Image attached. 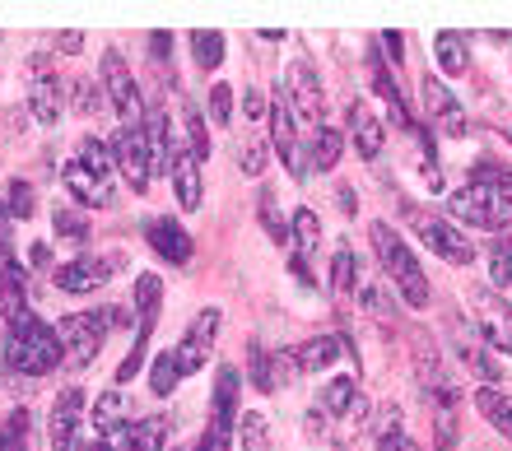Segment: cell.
<instances>
[{"label": "cell", "mask_w": 512, "mask_h": 451, "mask_svg": "<svg viewBox=\"0 0 512 451\" xmlns=\"http://www.w3.org/2000/svg\"><path fill=\"white\" fill-rule=\"evenodd\" d=\"M452 219L471 228H508L512 224V177L503 173H480L461 186L457 196H447Z\"/></svg>", "instance_id": "obj_1"}, {"label": "cell", "mask_w": 512, "mask_h": 451, "mask_svg": "<svg viewBox=\"0 0 512 451\" xmlns=\"http://www.w3.org/2000/svg\"><path fill=\"white\" fill-rule=\"evenodd\" d=\"M61 363V335L38 321L33 312L19 321H10V335H5V368L14 377H47V372Z\"/></svg>", "instance_id": "obj_2"}, {"label": "cell", "mask_w": 512, "mask_h": 451, "mask_svg": "<svg viewBox=\"0 0 512 451\" xmlns=\"http://www.w3.org/2000/svg\"><path fill=\"white\" fill-rule=\"evenodd\" d=\"M368 238H373V252H378L387 279L396 284V293H401L410 307H429V279H424V270H419L415 252L405 247L401 233H396L391 224H373L368 228Z\"/></svg>", "instance_id": "obj_3"}, {"label": "cell", "mask_w": 512, "mask_h": 451, "mask_svg": "<svg viewBox=\"0 0 512 451\" xmlns=\"http://www.w3.org/2000/svg\"><path fill=\"white\" fill-rule=\"evenodd\" d=\"M108 326H112L108 307H94V312H70V317H61V326H56V335H61V363H66L70 372L89 368V363L103 354Z\"/></svg>", "instance_id": "obj_4"}, {"label": "cell", "mask_w": 512, "mask_h": 451, "mask_svg": "<svg viewBox=\"0 0 512 451\" xmlns=\"http://www.w3.org/2000/svg\"><path fill=\"white\" fill-rule=\"evenodd\" d=\"M112 159L122 168L126 186H131L135 196H145L149 182H154V149H149V135L140 126H122L117 140H112Z\"/></svg>", "instance_id": "obj_5"}, {"label": "cell", "mask_w": 512, "mask_h": 451, "mask_svg": "<svg viewBox=\"0 0 512 451\" xmlns=\"http://www.w3.org/2000/svg\"><path fill=\"white\" fill-rule=\"evenodd\" d=\"M405 219H410V228L424 238V247H429V252H438L443 261H452V266H471V261H475L471 238H466V233H457L447 219H433V214H424V210H405Z\"/></svg>", "instance_id": "obj_6"}, {"label": "cell", "mask_w": 512, "mask_h": 451, "mask_svg": "<svg viewBox=\"0 0 512 451\" xmlns=\"http://www.w3.org/2000/svg\"><path fill=\"white\" fill-rule=\"evenodd\" d=\"M233 424H238V372H233V368H219L215 405H210V428H205L201 447L205 451H229Z\"/></svg>", "instance_id": "obj_7"}, {"label": "cell", "mask_w": 512, "mask_h": 451, "mask_svg": "<svg viewBox=\"0 0 512 451\" xmlns=\"http://www.w3.org/2000/svg\"><path fill=\"white\" fill-rule=\"evenodd\" d=\"M219 326H224V312H219V307H205V312H196V321H191L187 335H182V345L173 349L177 372H182V377H191V372L205 368V359H210V345H215Z\"/></svg>", "instance_id": "obj_8"}, {"label": "cell", "mask_w": 512, "mask_h": 451, "mask_svg": "<svg viewBox=\"0 0 512 451\" xmlns=\"http://www.w3.org/2000/svg\"><path fill=\"white\" fill-rule=\"evenodd\" d=\"M103 93L112 98V107H117V117H122L126 126H140L145 103H140V89H135V75H131V66H126L122 52L103 56Z\"/></svg>", "instance_id": "obj_9"}, {"label": "cell", "mask_w": 512, "mask_h": 451, "mask_svg": "<svg viewBox=\"0 0 512 451\" xmlns=\"http://www.w3.org/2000/svg\"><path fill=\"white\" fill-rule=\"evenodd\" d=\"M28 112L38 126H56L61 112H66V84L52 75V61L38 56L33 61V84H28Z\"/></svg>", "instance_id": "obj_10"}, {"label": "cell", "mask_w": 512, "mask_h": 451, "mask_svg": "<svg viewBox=\"0 0 512 451\" xmlns=\"http://www.w3.org/2000/svg\"><path fill=\"white\" fill-rule=\"evenodd\" d=\"M266 131H270V145L280 149V159L289 163V173L303 177V159H298V121H294V103H289V93H275L270 98V117H266Z\"/></svg>", "instance_id": "obj_11"}, {"label": "cell", "mask_w": 512, "mask_h": 451, "mask_svg": "<svg viewBox=\"0 0 512 451\" xmlns=\"http://www.w3.org/2000/svg\"><path fill=\"white\" fill-rule=\"evenodd\" d=\"M80 424H84V391L80 386H70V391H61L56 405H52V424H47L52 451H84Z\"/></svg>", "instance_id": "obj_12"}, {"label": "cell", "mask_w": 512, "mask_h": 451, "mask_svg": "<svg viewBox=\"0 0 512 451\" xmlns=\"http://www.w3.org/2000/svg\"><path fill=\"white\" fill-rule=\"evenodd\" d=\"M471 312L475 321H480V331H485V340L494 349H503V354H512V307L503 303L494 289H471Z\"/></svg>", "instance_id": "obj_13"}, {"label": "cell", "mask_w": 512, "mask_h": 451, "mask_svg": "<svg viewBox=\"0 0 512 451\" xmlns=\"http://www.w3.org/2000/svg\"><path fill=\"white\" fill-rule=\"evenodd\" d=\"M108 275H112V261H103V256H75L66 266H56L52 284L61 293H94L108 284Z\"/></svg>", "instance_id": "obj_14"}, {"label": "cell", "mask_w": 512, "mask_h": 451, "mask_svg": "<svg viewBox=\"0 0 512 451\" xmlns=\"http://www.w3.org/2000/svg\"><path fill=\"white\" fill-rule=\"evenodd\" d=\"M284 93H289V103L303 112V121H317V131H322V80H317V70L308 66V61H294L289 66V84H284Z\"/></svg>", "instance_id": "obj_15"}, {"label": "cell", "mask_w": 512, "mask_h": 451, "mask_svg": "<svg viewBox=\"0 0 512 451\" xmlns=\"http://www.w3.org/2000/svg\"><path fill=\"white\" fill-rule=\"evenodd\" d=\"M424 103H429V117H433V126L443 135H452V140H461V135L471 131V121H466V112H461V103L447 93V84L443 80H424Z\"/></svg>", "instance_id": "obj_16"}, {"label": "cell", "mask_w": 512, "mask_h": 451, "mask_svg": "<svg viewBox=\"0 0 512 451\" xmlns=\"http://www.w3.org/2000/svg\"><path fill=\"white\" fill-rule=\"evenodd\" d=\"M61 182H66V191L80 200V205H98V210H108L112 205V177L89 173L80 159H70L66 168H61Z\"/></svg>", "instance_id": "obj_17"}, {"label": "cell", "mask_w": 512, "mask_h": 451, "mask_svg": "<svg viewBox=\"0 0 512 451\" xmlns=\"http://www.w3.org/2000/svg\"><path fill=\"white\" fill-rule=\"evenodd\" d=\"M145 238H149V247H154L163 261H173V266H187V261H191L187 228L173 224V219H149V224H145Z\"/></svg>", "instance_id": "obj_18"}, {"label": "cell", "mask_w": 512, "mask_h": 451, "mask_svg": "<svg viewBox=\"0 0 512 451\" xmlns=\"http://www.w3.org/2000/svg\"><path fill=\"white\" fill-rule=\"evenodd\" d=\"M173 196L182 210H201V196H205L201 191V159L182 145H177V154H173Z\"/></svg>", "instance_id": "obj_19"}, {"label": "cell", "mask_w": 512, "mask_h": 451, "mask_svg": "<svg viewBox=\"0 0 512 451\" xmlns=\"http://www.w3.org/2000/svg\"><path fill=\"white\" fill-rule=\"evenodd\" d=\"M350 354V345L340 340V335H322V340H308V345H298V372H322L331 368L336 359H345Z\"/></svg>", "instance_id": "obj_20"}, {"label": "cell", "mask_w": 512, "mask_h": 451, "mask_svg": "<svg viewBox=\"0 0 512 451\" xmlns=\"http://www.w3.org/2000/svg\"><path fill=\"white\" fill-rule=\"evenodd\" d=\"M350 135H354L359 159H378V154H382V121L373 117L368 107H354V112H350Z\"/></svg>", "instance_id": "obj_21"}, {"label": "cell", "mask_w": 512, "mask_h": 451, "mask_svg": "<svg viewBox=\"0 0 512 451\" xmlns=\"http://www.w3.org/2000/svg\"><path fill=\"white\" fill-rule=\"evenodd\" d=\"M354 405H359V386H354V377H331V382L322 386V400H317V410H322L326 419H340V414H350Z\"/></svg>", "instance_id": "obj_22"}, {"label": "cell", "mask_w": 512, "mask_h": 451, "mask_svg": "<svg viewBox=\"0 0 512 451\" xmlns=\"http://www.w3.org/2000/svg\"><path fill=\"white\" fill-rule=\"evenodd\" d=\"M168 438H173V419L168 414H145L131 428V451H163Z\"/></svg>", "instance_id": "obj_23"}, {"label": "cell", "mask_w": 512, "mask_h": 451, "mask_svg": "<svg viewBox=\"0 0 512 451\" xmlns=\"http://www.w3.org/2000/svg\"><path fill=\"white\" fill-rule=\"evenodd\" d=\"M475 410L489 419V428L494 433H503V438L512 442V396H503V391H475Z\"/></svg>", "instance_id": "obj_24"}, {"label": "cell", "mask_w": 512, "mask_h": 451, "mask_svg": "<svg viewBox=\"0 0 512 451\" xmlns=\"http://www.w3.org/2000/svg\"><path fill=\"white\" fill-rule=\"evenodd\" d=\"M159 303H163L159 275L135 279V312H140V331H154V326H159Z\"/></svg>", "instance_id": "obj_25"}, {"label": "cell", "mask_w": 512, "mask_h": 451, "mask_svg": "<svg viewBox=\"0 0 512 451\" xmlns=\"http://www.w3.org/2000/svg\"><path fill=\"white\" fill-rule=\"evenodd\" d=\"M149 149H154V173H168V177H173L177 140H173V131H168V117H154V121H149Z\"/></svg>", "instance_id": "obj_26"}, {"label": "cell", "mask_w": 512, "mask_h": 451, "mask_svg": "<svg viewBox=\"0 0 512 451\" xmlns=\"http://www.w3.org/2000/svg\"><path fill=\"white\" fill-rule=\"evenodd\" d=\"M457 359L466 363V372H475V377H480V382H499V368H494V359H485V349L475 345V335H461L457 331Z\"/></svg>", "instance_id": "obj_27"}, {"label": "cell", "mask_w": 512, "mask_h": 451, "mask_svg": "<svg viewBox=\"0 0 512 451\" xmlns=\"http://www.w3.org/2000/svg\"><path fill=\"white\" fill-rule=\"evenodd\" d=\"M238 447L243 451H270V424L261 410L238 414Z\"/></svg>", "instance_id": "obj_28"}, {"label": "cell", "mask_w": 512, "mask_h": 451, "mask_svg": "<svg viewBox=\"0 0 512 451\" xmlns=\"http://www.w3.org/2000/svg\"><path fill=\"white\" fill-rule=\"evenodd\" d=\"M75 159H80L89 173H98V177H112V168H117V159H112V145H103L98 135H84L80 149H75Z\"/></svg>", "instance_id": "obj_29"}, {"label": "cell", "mask_w": 512, "mask_h": 451, "mask_svg": "<svg viewBox=\"0 0 512 451\" xmlns=\"http://www.w3.org/2000/svg\"><path fill=\"white\" fill-rule=\"evenodd\" d=\"M191 56H196V66L201 70H219V61H224V33H205V28H196V33H191Z\"/></svg>", "instance_id": "obj_30"}, {"label": "cell", "mask_w": 512, "mask_h": 451, "mask_svg": "<svg viewBox=\"0 0 512 451\" xmlns=\"http://www.w3.org/2000/svg\"><path fill=\"white\" fill-rule=\"evenodd\" d=\"M182 126H187L191 154H196V159H210V131H205V117H201V107L191 103V98H182Z\"/></svg>", "instance_id": "obj_31"}, {"label": "cell", "mask_w": 512, "mask_h": 451, "mask_svg": "<svg viewBox=\"0 0 512 451\" xmlns=\"http://www.w3.org/2000/svg\"><path fill=\"white\" fill-rule=\"evenodd\" d=\"M317 238H322V228H317V214L312 210H298L294 214V261H303V266H308V256L317 252Z\"/></svg>", "instance_id": "obj_32"}, {"label": "cell", "mask_w": 512, "mask_h": 451, "mask_svg": "<svg viewBox=\"0 0 512 451\" xmlns=\"http://www.w3.org/2000/svg\"><path fill=\"white\" fill-rule=\"evenodd\" d=\"M312 168H322V173H331L340 163V131H331V126H322V131L312 135V149H308Z\"/></svg>", "instance_id": "obj_33"}, {"label": "cell", "mask_w": 512, "mask_h": 451, "mask_svg": "<svg viewBox=\"0 0 512 451\" xmlns=\"http://www.w3.org/2000/svg\"><path fill=\"white\" fill-rule=\"evenodd\" d=\"M177 382H182V372H177V359H173V349H168V354H159L154 368H149V391H154V396H173Z\"/></svg>", "instance_id": "obj_34"}, {"label": "cell", "mask_w": 512, "mask_h": 451, "mask_svg": "<svg viewBox=\"0 0 512 451\" xmlns=\"http://www.w3.org/2000/svg\"><path fill=\"white\" fill-rule=\"evenodd\" d=\"M52 224H56V233H61V238H70V242H84V238H89V214L75 210V205H56Z\"/></svg>", "instance_id": "obj_35"}, {"label": "cell", "mask_w": 512, "mask_h": 451, "mask_svg": "<svg viewBox=\"0 0 512 451\" xmlns=\"http://www.w3.org/2000/svg\"><path fill=\"white\" fill-rule=\"evenodd\" d=\"M331 293H336L340 303L354 293V252L350 247H340L336 261H331Z\"/></svg>", "instance_id": "obj_36"}, {"label": "cell", "mask_w": 512, "mask_h": 451, "mask_svg": "<svg viewBox=\"0 0 512 451\" xmlns=\"http://www.w3.org/2000/svg\"><path fill=\"white\" fill-rule=\"evenodd\" d=\"M5 210H10V219H33L38 200H33V186H28L24 177H14L10 182V191H5Z\"/></svg>", "instance_id": "obj_37"}, {"label": "cell", "mask_w": 512, "mask_h": 451, "mask_svg": "<svg viewBox=\"0 0 512 451\" xmlns=\"http://www.w3.org/2000/svg\"><path fill=\"white\" fill-rule=\"evenodd\" d=\"M238 168H243L247 177H261V173H266V140H261V135H247V140H238Z\"/></svg>", "instance_id": "obj_38"}, {"label": "cell", "mask_w": 512, "mask_h": 451, "mask_svg": "<svg viewBox=\"0 0 512 451\" xmlns=\"http://www.w3.org/2000/svg\"><path fill=\"white\" fill-rule=\"evenodd\" d=\"M373 84H378V93L387 98V107H391V117H396V126H410V112H405L401 93H396V84H391V75H387V66H382V61H373Z\"/></svg>", "instance_id": "obj_39"}, {"label": "cell", "mask_w": 512, "mask_h": 451, "mask_svg": "<svg viewBox=\"0 0 512 451\" xmlns=\"http://www.w3.org/2000/svg\"><path fill=\"white\" fill-rule=\"evenodd\" d=\"M438 66L447 75H461L466 70V47H461V33H438Z\"/></svg>", "instance_id": "obj_40"}, {"label": "cell", "mask_w": 512, "mask_h": 451, "mask_svg": "<svg viewBox=\"0 0 512 451\" xmlns=\"http://www.w3.org/2000/svg\"><path fill=\"white\" fill-rule=\"evenodd\" d=\"M401 442H405L401 410H396V405H387V410H382V419H378V447L382 451H401Z\"/></svg>", "instance_id": "obj_41"}, {"label": "cell", "mask_w": 512, "mask_h": 451, "mask_svg": "<svg viewBox=\"0 0 512 451\" xmlns=\"http://www.w3.org/2000/svg\"><path fill=\"white\" fill-rule=\"evenodd\" d=\"M0 451H28V414L14 410L5 424H0Z\"/></svg>", "instance_id": "obj_42"}, {"label": "cell", "mask_w": 512, "mask_h": 451, "mask_svg": "<svg viewBox=\"0 0 512 451\" xmlns=\"http://www.w3.org/2000/svg\"><path fill=\"white\" fill-rule=\"evenodd\" d=\"M261 224H266L270 242H280V247H289L294 242V233L280 224V214H275V191H261Z\"/></svg>", "instance_id": "obj_43"}, {"label": "cell", "mask_w": 512, "mask_h": 451, "mask_svg": "<svg viewBox=\"0 0 512 451\" xmlns=\"http://www.w3.org/2000/svg\"><path fill=\"white\" fill-rule=\"evenodd\" d=\"M247 354H252V386H256V391H275V386H280V372L270 368L266 349H261V345H252V349H247Z\"/></svg>", "instance_id": "obj_44"}, {"label": "cell", "mask_w": 512, "mask_h": 451, "mask_svg": "<svg viewBox=\"0 0 512 451\" xmlns=\"http://www.w3.org/2000/svg\"><path fill=\"white\" fill-rule=\"evenodd\" d=\"M70 103H75V112L94 117L98 103H103V89H98L94 80H75V84H70Z\"/></svg>", "instance_id": "obj_45"}, {"label": "cell", "mask_w": 512, "mask_h": 451, "mask_svg": "<svg viewBox=\"0 0 512 451\" xmlns=\"http://www.w3.org/2000/svg\"><path fill=\"white\" fill-rule=\"evenodd\" d=\"M489 270H494V284H512V238H499L489 247Z\"/></svg>", "instance_id": "obj_46"}, {"label": "cell", "mask_w": 512, "mask_h": 451, "mask_svg": "<svg viewBox=\"0 0 512 451\" xmlns=\"http://www.w3.org/2000/svg\"><path fill=\"white\" fill-rule=\"evenodd\" d=\"M229 117H233V89L229 84H215V89H210V121H215V126H229Z\"/></svg>", "instance_id": "obj_47"}, {"label": "cell", "mask_w": 512, "mask_h": 451, "mask_svg": "<svg viewBox=\"0 0 512 451\" xmlns=\"http://www.w3.org/2000/svg\"><path fill=\"white\" fill-rule=\"evenodd\" d=\"M112 419H126L122 414V391H103L94 405V424H112Z\"/></svg>", "instance_id": "obj_48"}, {"label": "cell", "mask_w": 512, "mask_h": 451, "mask_svg": "<svg viewBox=\"0 0 512 451\" xmlns=\"http://www.w3.org/2000/svg\"><path fill=\"white\" fill-rule=\"evenodd\" d=\"M80 42H84V33H61L56 47H61V52H80Z\"/></svg>", "instance_id": "obj_49"}, {"label": "cell", "mask_w": 512, "mask_h": 451, "mask_svg": "<svg viewBox=\"0 0 512 451\" xmlns=\"http://www.w3.org/2000/svg\"><path fill=\"white\" fill-rule=\"evenodd\" d=\"M382 42H387V56L401 66V33H382Z\"/></svg>", "instance_id": "obj_50"}, {"label": "cell", "mask_w": 512, "mask_h": 451, "mask_svg": "<svg viewBox=\"0 0 512 451\" xmlns=\"http://www.w3.org/2000/svg\"><path fill=\"white\" fill-rule=\"evenodd\" d=\"M401 451H419V447H415V442H410V438H405V442H401Z\"/></svg>", "instance_id": "obj_51"}, {"label": "cell", "mask_w": 512, "mask_h": 451, "mask_svg": "<svg viewBox=\"0 0 512 451\" xmlns=\"http://www.w3.org/2000/svg\"><path fill=\"white\" fill-rule=\"evenodd\" d=\"M196 451H205V447H196Z\"/></svg>", "instance_id": "obj_52"}]
</instances>
